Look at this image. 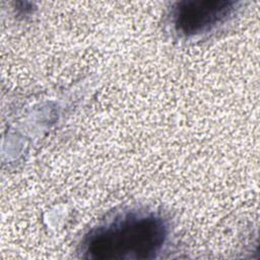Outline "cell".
I'll list each match as a JSON object with an SVG mask.
<instances>
[{"label": "cell", "instance_id": "6da1fadb", "mask_svg": "<svg viewBox=\"0 0 260 260\" xmlns=\"http://www.w3.org/2000/svg\"><path fill=\"white\" fill-rule=\"evenodd\" d=\"M168 235L165 221L154 214H128L92 231L84 240V257L93 260L150 259Z\"/></svg>", "mask_w": 260, "mask_h": 260}, {"label": "cell", "instance_id": "7a4b0ae2", "mask_svg": "<svg viewBox=\"0 0 260 260\" xmlns=\"http://www.w3.org/2000/svg\"><path fill=\"white\" fill-rule=\"evenodd\" d=\"M236 2L228 0H185L173 11L176 29L186 37L196 36L218 25L235 10Z\"/></svg>", "mask_w": 260, "mask_h": 260}]
</instances>
